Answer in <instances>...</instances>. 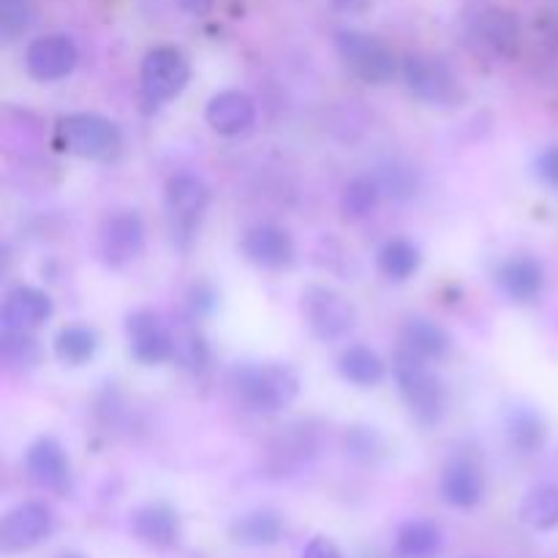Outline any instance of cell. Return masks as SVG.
I'll return each instance as SVG.
<instances>
[{"label":"cell","instance_id":"1","mask_svg":"<svg viewBox=\"0 0 558 558\" xmlns=\"http://www.w3.org/2000/svg\"><path fill=\"white\" fill-rule=\"evenodd\" d=\"M229 387L248 412L278 414L298 398L300 376L283 363H243L229 371Z\"/></svg>","mask_w":558,"mask_h":558},{"label":"cell","instance_id":"2","mask_svg":"<svg viewBox=\"0 0 558 558\" xmlns=\"http://www.w3.org/2000/svg\"><path fill=\"white\" fill-rule=\"evenodd\" d=\"M392 376H396L403 403L423 428H434L445 420L450 396H447L445 381L430 371L428 360L398 347L396 357H392Z\"/></svg>","mask_w":558,"mask_h":558},{"label":"cell","instance_id":"3","mask_svg":"<svg viewBox=\"0 0 558 558\" xmlns=\"http://www.w3.org/2000/svg\"><path fill=\"white\" fill-rule=\"evenodd\" d=\"M54 140L60 150L87 161H109L123 147L118 123L96 112L63 114L54 125Z\"/></svg>","mask_w":558,"mask_h":558},{"label":"cell","instance_id":"4","mask_svg":"<svg viewBox=\"0 0 558 558\" xmlns=\"http://www.w3.org/2000/svg\"><path fill=\"white\" fill-rule=\"evenodd\" d=\"M401 74L414 98L428 107H461L466 101V87L456 71L436 54L412 52L403 58Z\"/></svg>","mask_w":558,"mask_h":558},{"label":"cell","instance_id":"5","mask_svg":"<svg viewBox=\"0 0 558 558\" xmlns=\"http://www.w3.org/2000/svg\"><path fill=\"white\" fill-rule=\"evenodd\" d=\"M338 58L365 85H387L398 74L396 52L371 33L343 27L336 33Z\"/></svg>","mask_w":558,"mask_h":558},{"label":"cell","instance_id":"6","mask_svg":"<svg viewBox=\"0 0 558 558\" xmlns=\"http://www.w3.org/2000/svg\"><path fill=\"white\" fill-rule=\"evenodd\" d=\"M163 205H167L172 240L178 245H189L194 234L199 232L202 218H205L207 205H210V189L196 174L180 172L167 183Z\"/></svg>","mask_w":558,"mask_h":558},{"label":"cell","instance_id":"7","mask_svg":"<svg viewBox=\"0 0 558 558\" xmlns=\"http://www.w3.org/2000/svg\"><path fill=\"white\" fill-rule=\"evenodd\" d=\"M191 80V63L178 47H153L140 69L142 98L147 107H163L185 90Z\"/></svg>","mask_w":558,"mask_h":558},{"label":"cell","instance_id":"8","mask_svg":"<svg viewBox=\"0 0 558 558\" xmlns=\"http://www.w3.org/2000/svg\"><path fill=\"white\" fill-rule=\"evenodd\" d=\"M303 319L319 341L332 343L354 330V305L330 287H308L303 292Z\"/></svg>","mask_w":558,"mask_h":558},{"label":"cell","instance_id":"9","mask_svg":"<svg viewBox=\"0 0 558 558\" xmlns=\"http://www.w3.org/2000/svg\"><path fill=\"white\" fill-rule=\"evenodd\" d=\"M54 518L44 501H22L0 521V550L25 554L52 534Z\"/></svg>","mask_w":558,"mask_h":558},{"label":"cell","instance_id":"10","mask_svg":"<svg viewBox=\"0 0 558 558\" xmlns=\"http://www.w3.org/2000/svg\"><path fill=\"white\" fill-rule=\"evenodd\" d=\"M25 472L33 485L49 494H71L74 488V472H71V461L65 456L63 445L52 436H41L33 441L25 452Z\"/></svg>","mask_w":558,"mask_h":558},{"label":"cell","instance_id":"11","mask_svg":"<svg viewBox=\"0 0 558 558\" xmlns=\"http://www.w3.org/2000/svg\"><path fill=\"white\" fill-rule=\"evenodd\" d=\"M98 248L109 267H125L145 251V223L134 210H118L104 218Z\"/></svg>","mask_w":558,"mask_h":558},{"label":"cell","instance_id":"12","mask_svg":"<svg viewBox=\"0 0 558 558\" xmlns=\"http://www.w3.org/2000/svg\"><path fill=\"white\" fill-rule=\"evenodd\" d=\"M125 338L136 363L161 365L174 360V330L153 311H134L125 319Z\"/></svg>","mask_w":558,"mask_h":558},{"label":"cell","instance_id":"13","mask_svg":"<svg viewBox=\"0 0 558 558\" xmlns=\"http://www.w3.org/2000/svg\"><path fill=\"white\" fill-rule=\"evenodd\" d=\"M80 52L76 44L63 33L33 38L25 49V69L38 82H58L74 71Z\"/></svg>","mask_w":558,"mask_h":558},{"label":"cell","instance_id":"14","mask_svg":"<svg viewBox=\"0 0 558 558\" xmlns=\"http://www.w3.org/2000/svg\"><path fill=\"white\" fill-rule=\"evenodd\" d=\"M240 251L251 265L262 267V270H283L294 262L292 234L276 223H259V227L248 229L243 234Z\"/></svg>","mask_w":558,"mask_h":558},{"label":"cell","instance_id":"15","mask_svg":"<svg viewBox=\"0 0 558 558\" xmlns=\"http://www.w3.org/2000/svg\"><path fill=\"white\" fill-rule=\"evenodd\" d=\"M205 120L216 134L245 136L256 125V101L243 90H221L207 101Z\"/></svg>","mask_w":558,"mask_h":558},{"label":"cell","instance_id":"16","mask_svg":"<svg viewBox=\"0 0 558 558\" xmlns=\"http://www.w3.org/2000/svg\"><path fill=\"white\" fill-rule=\"evenodd\" d=\"M441 499L456 510H474L485 499V474L472 458H452L441 469Z\"/></svg>","mask_w":558,"mask_h":558},{"label":"cell","instance_id":"17","mask_svg":"<svg viewBox=\"0 0 558 558\" xmlns=\"http://www.w3.org/2000/svg\"><path fill=\"white\" fill-rule=\"evenodd\" d=\"M52 298L47 292L36 287H14L5 294L0 322H3V330L33 332L44 322L52 319Z\"/></svg>","mask_w":558,"mask_h":558},{"label":"cell","instance_id":"18","mask_svg":"<svg viewBox=\"0 0 558 558\" xmlns=\"http://www.w3.org/2000/svg\"><path fill=\"white\" fill-rule=\"evenodd\" d=\"M496 283L512 303L529 305L543 294L545 270L534 256L515 254L501 262L499 270H496Z\"/></svg>","mask_w":558,"mask_h":558},{"label":"cell","instance_id":"19","mask_svg":"<svg viewBox=\"0 0 558 558\" xmlns=\"http://www.w3.org/2000/svg\"><path fill=\"white\" fill-rule=\"evenodd\" d=\"M472 38L496 60L515 58L518 44H521V27L515 16L501 9H488L474 20Z\"/></svg>","mask_w":558,"mask_h":558},{"label":"cell","instance_id":"20","mask_svg":"<svg viewBox=\"0 0 558 558\" xmlns=\"http://www.w3.org/2000/svg\"><path fill=\"white\" fill-rule=\"evenodd\" d=\"M131 532L142 545L153 550H167L178 545L180 539V518L163 501H150L142 505L140 510L131 515Z\"/></svg>","mask_w":558,"mask_h":558},{"label":"cell","instance_id":"21","mask_svg":"<svg viewBox=\"0 0 558 558\" xmlns=\"http://www.w3.org/2000/svg\"><path fill=\"white\" fill-rule=\"evenodd\" d=\"M401 347L428 363H439L452 352V336L428 316H409L401 325Z\"/></svg>","mask_w":558,"mask_h":558},{"label":"cell","instance_id":"22","mask_svg":"<svg viewBox=\"0 0 558 558\" xmlns=\"http://www.w3.org/2000/svg\"><path fill=\"white\" fill-rule=\"evenodd\" d=\"M229 534L234 543L245 545V548H272L287 534V523L276 510L262 507V510H251L234 518Z\"/></svg>","mask_w":558,"mask_h":558},{"label":"cell","instance_id":"23","mask_svg":"<svg viewBox=\"0 0 558 558\" xmlns=\"http://www.w3.org/2000/svg\"><path fill=\"white\" fill-rule=\"evenodd\" d=\"M392 550L398 558H436L445 550V532L436 521L414 518V521L401 523Z\"/></svg>","mask_w":558,"mask_h":558},{"label":"cell","instance_id":"24","mask_svg":"<svg viewBox=\"0 0 558 558\" xmlns=\"http://www.w3.org/2000/svg\"><path fill=\"white\" fill-rule=\"evenodd\" d=\"M505 434L521 456H537L548 441V425L534 407H515L507 412Z\"/></svg>","mask_w":558,"mask_h":558},{"label":"cell","instance_id":"25","mask_svg":"<svg viewBox=\"0 0 558 558\" xmlns=\"http://www.w3.org/2000/svg\"><path fill=\"white\" fill-rule=\"evenodd\" d=\"M338 371H341V376L349 385L363 387V390L379 387L387 376L385 360L371 347H363V343L343 349L341 357H338Z\"/></svg>","mask_w":558,"mask_h":558},{"label":"cell","instance_id":"26","mask_svg":"<svg viewBox=\"0 0 558 558\" xmlns=\"http://www.w3.org/2000/svg\"><path fill=\"white\" fill-rule=\"evenodd\" d=\"M518 518L534 532H554L558 526V485H537L518 507Z\"/></svg>","mask_w":558,"mask_h":558},{"label":"cell","instance_id":"27","mask_svg":"<svg viewBox=\"0 0 558 558\" xmlns=\"http://www.w3.org/2000/svg\"><path fill=\"white\" fill-rule=\"evenodd\" d=\"M98 352V336L87 325H69L54 336V357L69 368L90 363Z\"/></svg>","mask_w":558,"mask_h":558},{"label":"cell","instance_id":"28","mask_svg":"<svg viewBox=\"0 0 558 558\" xmlns=\"http://www.w3.org/2000/svg\"><path fill=\"white\" fill-rule=\"evenodd\" d=\"M381 196V183L376 174H357L347 183L341 194V210L349 221H363V218L374 216V210L379 207Z\"/></svg>","mask_w":558,"mask_h":558},{"label":"cell","instance_id":"29","mask_svg":"<svg viewBox=\"0 0 558 558\" xmlns=\"http://www.w3.org/2000/svg\"><path fill=\"white\" fill-rule=\"evenodd\" d=\"M420 265H423V256H420V248L412 240L392 238L379 248V270L390 281H409L420 270Z\"/></svg>","mask_w":558,"mask_h":558},{"label":"cell","instance_id":"30","mask_svg":"<svg viewBox=\"0 0 558 558\" xmlns=\"http://www.w3.org/2000/svg\"><path fill=\"white\" fill-rule=\"evenodd\" d=\"M0 357L9 368L31 371L41 363V347H38L31 332L3 330V336H0Z\"/></svg>","mask_w":558,"mask_h":558},{"label":"cell","instance_id":"31","mask_svg":"<svg viewBox=\"0 0 558 558\" xmlns=\"http://www.w3.org/2000/svg\"><path fill=\"white\" fill-rule=\"evenodd\" d=\"M343 445H347V456L357 463H376L385 456V439L379 430L368 428V425H352Z\"/></svg>","mask_w":558,"mask_h":558},{"label":"cell","instance_id":"32","mask_svg":"<svg viewBox=\"0 0 558 558\" xmlns=\"http://www.w3.org/2000/svg\"><path fill=\"white\" fill-rule=\"evenodd\" d=\"M379 178L381 191L392 199H412L417 194V174H414L412 167H403V163H387L376 172Z\"/></svg>","mask_w":558,"mask_h":558},{"label":"cell","instance_id":"33","mask_svg":"<svg viewBox=\"0 0 558 558\" xmlns=\"http://www.w3.org/2000/svg\"><path fill=\"white\" fill-rule=\"evenodd\" d=\"M33 22L31 0H0V36L3 41H14Z\"/></svg>","mask_w":558,"mask_h":558},{"label":"cell","instance_id":"34","mask_svg":"<svg viewBox=\"0 0 558 558\" xmlns=\"http://www.w3.org/2000/svg\"><path fill=\"white\" fill-rule=\"evenodd\" d=\"M174 360L185 365L191 371H199L207 363V347L205 338L196 330H183L174 332Z\"/></svg>","mask_w":558,"mask_h":558},{"label":"cell","instance_id":"35","mask_svg":"<svg viewBox=\"0 0 558 558\" xmlns=\"http://www.w3.org/2000/svg\"><path fill=\"white\" fill-rule=\"evenodd\" d=\"M534 169H537V178L543 180L548 189L558 191V145L545 147L537 156V161H534Z\"/></svg>","mask_w":558,"mask_h":558},{"label":"cell","instance_id":"36","mask_svg":"<svg viewBox=\"0 0 558 558\" xmlns=\"http://www.w3.org/2000/svg\"><path fill=\"white\" fill-rule=\"evenodd\" d=\"M191 308H194V314H210L216 308V292H213L210 283H196L191 289Z\"/></svg>","mask_w":558,"mask_h":558},{"label":"cell","instance_id":"37","mask_svg":"<svg viewBox=\"0 0 558 558\" xmlns=\"http://www.w3.org/2000/svg\"><path fill=\"white\" fill-rule=\"evenodd\" d=\"M303 558H343L341 550L336 548V543L325 537H314L308 545L303 548Z\"/></svg>","mask_w":558,"mask_h":558},{"label":"cell","instance_id":"38","mask_svg":"<svg viewBox=\"0 0 558 558\" xmlns=\"http://www.w3.org/2000/svg\"><path fill=\"white\" fill-rule=\"evenodd\" d=\"M178 3L183 5V11L194 16H205L213 9V0H178Z\"/></svg>","mask_w":558,"mask_h":558},{"label":"cell","instance_id":"39","mask_svg":"<svg viewBox=\"0 0 558 558\" xmlns=\"http://www.w3.org/2000/svg\"><path fill=\"white\" fill-rule=\"evenodd\" d=\"M60 558H82V556H76V554H69V556H60Z\"/></svg>","mask_w":558,"mask_h":558}]
</instances>
